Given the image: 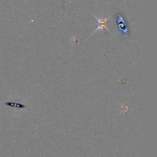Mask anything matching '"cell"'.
Here are the masks:
<instances>
[{
    "instance_id": "2",
    "label": "cell",
    "mask_w": 157,
    "mask_h": 157,
    "mask_svg": "<svg viewBox=\"0 0 157 157\" xmlns=\"http://www.w3.org/2000/svg\"><path fill=\"white\" fill-rule=\"evenodd\" d=\"M98 20V28L97 29H96L95 32L96 31H98V29H106L107 30L109 31V29L106 27V21L107 20V18H98L97 17H95Z\"/></svg>"
},
{
    "instance_id": "1",
    "label": "cell",
    "mask_w": 157,
    "mask_h": 157,
    "mask_svg": "<svg viewBox=\"0 0 157 157\" xmlns=\"http://www.w3.org/2000/svg\"><path fill=\"white\" fill-rule=\"evenodd\" d=\"M117 18V25L118 26L119 29L122 31V33L124 34H127V28H126V25L125 22L124 21L123 18L121 15H118Z\"/></svg>"
}]
</instances>
